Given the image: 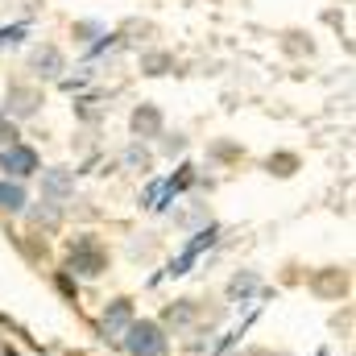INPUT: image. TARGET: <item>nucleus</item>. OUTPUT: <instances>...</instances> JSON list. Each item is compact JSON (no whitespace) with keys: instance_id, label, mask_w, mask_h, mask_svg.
Segmentation results:
<instances>
[{"instance_id":"nucleus-19","label":"nucleus","mask_w":356,"mask_h":356,"mask_svg":"<svg viewBox=\"0 0 356 356\" xmlns=\"http://www.w3.org/2000/svg\"><path fill=\"white\" fill-rule=\"evenodd\" d=\"M8 145H17V120H8L0 112V149H8Z\"/></svg>"},{"instance_id":"nucleus-3","label":"nucleus","mask_w":356,"mask_h":356,"mask_svg":"<svg viewBox=\"0 0 356 356\" xmlns=\"http://www.w3.org/2000/svg\"><path fill=\"white\" fill-rule=\"evenodd\" d=\"M137 319V311H133V298H112L108 307H104V315H99V336L104 340H112V344H120V336L129 332V323Z\"/></svg>"},{"instance_id":"nucleus-18","label":"nucleus","mask_w":356,"mask_h":356,"mask_svg":"<svg viewBox=\"0 0 356 356\" xmlns=\"http://www.w3.org/2000/svg\"><path fill=\"white\" fill-rule=\"evenodd\" d=\"M25 33H29V25H25V21H21V25H8V29H0V50H4V46H17Z\"/></svg>"},{"instance_id":"nucleus-9","label":"nucleus","mask_w":356,"mask_h":356,"mask_svg":"<svg viewBox=\"0 0 356 356\" xmlns=\"http://www.w3.org/2000/svg\"><path fill=\"white\" fill-rule=\"evenodd\" d=\"M29 67H33L42 79H58L67 63H63V54H58L54 46H38V50H33V58H29Z\"/></svg>"},{"instance_id":"nucleus-21","label":"nucleus","mask_w":356,"mask_h":356,"mask_svg":"<svg viewBox=\"0 0 356 356\" xmlns=\"http://www.w3.org/2000/svg\"><path fill=\"white\" fill-rule=\"evenodd\" d=\"M182 149H186V137L175 133V141H166V154H182Z\"/></svg>"},{"instance_id":"nucleus-15","label":"nucleus","mask_w":356,"mask_h":356,"mask_svg":"<svg viewBox=\"0 0 356 356\" xmlns=\"http://www.w3.org/2000/svg\"><path fill=\"white\" fill-rule=\"evenodd\" d=\"M54 290H58L67 302H79V277H71L67 269H54Z\"/></svg>"},{"instance_id":"nucleus-11","label":"nucleus","mask_w":356,"mask_h":356,"mask_svg":"<svg viewBox=\"0 0 356 356\" xmlns=\"http://www.w3.org/2000/svg\"><path fill=\"white\" fill-rule=\"evenodd\" d=\"M129 124H133V133H137V137H162V112H158L154 104H141V108L133 112V120H129Z\"/></svg>"},{"instance_id":"nucleus-6","label":"nucleus","mask_w":356,"mask_h":356,"mask_svg":"<svg viewBox=\"0 0 356 356\" xmlns=\"http://www.w3.org/2000/svg\"><path fill=\"white\" fill-rule=\"evenodd\" d=\"M38 104H42V95H38L33 88L13 83L8 95H4V116H8V120H25V116H33V112H38Z\"/></svg>"},{"instance_id":"nucleus-5","label":"nucleus","mask_w":356,"mask_h":356,"mask_svg":"<svg viewBox=\"0 0 356 356\" xmlns=\"http://www.w3.org/2000/svg\"><path fill=\"white\" fill-rule=\"evenodd\" d=\"M71 195H75V170H67V166H50V170H42V199H46V203L67 207Z\"/></svg>"},{"instance_id":"nucleus-4","label":"nucleus","mask_w":356,"mask_h":356,"mask_svg":"<svg viewBox=\"0 0 356 356\" xmlns=\"http://www.w3.org/2000/svg\"><path fill=\"white\" fill-rule=\"evenodd\" d=\"M0 170L4 175H13V182H21V178L38 175L42 170V162H38V154L29 149V145H8V149H0Z\"/></svg>"},{"instance_id":"nucleus-20","label":"nucleus","mask_w":356,"mask_h":356,"mask_svg":"<svg viewBox=\"0 0 356 356\" xmlns=\"http://www.w3.org/2000/svg\"><path fill=\"white\" fill-rule=\"evenodd\" d=\"M141 63H145V71H149V75H166V67H170V54H145Z\"/></svg>"},{"instance_id":"nucleus-12","label":"nucleus","mask_w":356,"mask_h":356,"mask_svg":"<svg viewBox=\"0 0 356 356\" xmlns=\"http://www.w3.org/2000/svg\"><path fill=\"white\" fill-rule=\"evenodd\" d=\"M311 290H315L319 298H340V294L348 290V273H344V269L319 273V277H311Z\"/></svg>"},{"instance_id":"nucleus-16","label":"nucleus","mask_w":356,"mask_h":356,"mask_svg":"<svg viewBox=\"0 0 356 356\" xmlns=\"http://www.w3.org/2000/svg\"><path fill=\"white\" fill-rule=\"evenodd\" d=\"M120 162H124V166H129V170H149V154H145V149H141V145H129V149H124V158H120Z\"/></svg>"},{"instance_id":"nucleus-2","label":"nucleus","mask_w":356,"mask_h":356,"mask_svg":"<svg viewBox=\"0 0 356 356\" xmlns=\"http://www.w3.org/2000/svg\"><path fill=\"white\" fill-rule=\"evenodd\" d=\"M120 344L129 348V356H166L170 353L166 327H162L158 319H133L129 332L120 336Z\"/></svg>"},{"instance_id":"nucleus-13","label":"nucleus","mask_w":356,"mask_h":356,"mask_svg":"<svg viewBox=\"0 0 356 356\" xmlns=\"http://www.w3.org/2000/svg\"><path fill=\"white\" fill-rule=\"evenodd\" d=\"M25 211H29V224L42 228V232H58V224H63V207L58 203L42 199V207H25Z\"/></svg>"},{"instance_id":"nucleus-8","label":"nucleus","mask_w":356,"mask_h":356,"mask_svg":"<svg viewBox=\"0 0 356 356\" xmlns=\"http://www.w3.org/2000/svg\"><path fill=\"white\" fill-rule=\"evenodd\" d=\"M216 236H220V228H216V224H207V228H203V232H199V236L186 245V253H182L175 266H170V273H175V277H178V273H186V266H191V261H195L203 249H211V245H216Z\"/></svg>"},{"instance_id":"nucleus-10","label":"nucleus","mask_w":356,"mask_h":356,"mask_svg":"<svg viewBox=\"0 0 356 356\" xmlns=\"http://www.w3.org/2000/svg\"><path fill=\"white\" fill-rule=\"evenodd\" d=\"M25 207H29V191H25L21 182L0 178V211H4V216H21Z\"/></svg>"},{"instance_id":"nucleus-1","label":"nucleus","mask_w":356,"mask_h":356,"mask_svg":"<svg viewBox=\"0 0 356 356\" xmlns=\"http://www.w3.org/2000/svg\"><path fill=\"white\" fill-rule=\"evenodd\" d=\"M67 273L71 277H104L108 273V249L95 232H79L67 241Z\"/></svg>"},{"instance_id":"nucleus-14","label":"nucleus","mask_w":356,"mask_h":356,"mask_svg":"<svg viewBox=\"0 0 356 356\" xmlns=\"http://www.w3.org/2000/svg\"><path fill=\"white\" fill-rule=\"evenodd\" d=\"M257 290H261V277H257L253 269H245V273H236V277L228 282V298H232V302H249Z\"/></svg>"},{"instance_id":"nucleus-17","label":"nucleus","mask_w":356,"mask_h":356,"mask_svg":"<svg viewBox=\"0 0 356 356\" xmlns=\"http://www.w3.org/2000/svg\"><path fill=\"white\" fill-rule=\"evenodd\" d=\"M266 166L273 170V175H294V166H298V158H294V154H277V158H269Z\"/></svg>"},{"instance_id":"nucleus-7","label":"nucleus","mask_w":356,"mask_h":356,"mask_svg":"<svg viewBox=\"0 0 356 356\" xmlns=\"http://www.w3.org/2000/svg\"><path fill=\"white\" fill-rule=\"evenodd\" d=\"M195 319H199V302H195V298L170 302V307L162 311V323H166V327H175V332H191V327H195Z\"/></svg>"}]
</instances>
